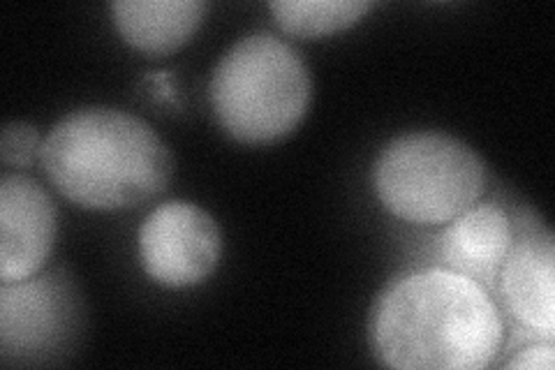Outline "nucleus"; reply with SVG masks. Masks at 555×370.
<instances>
[{
	"label": "nucleus",
	"mask_w": 555,
	"mask_h": 370,
	"mask_svg": "<svg viewBox=\"0 0 555 370\" xmlns=\"http://www.w3.org/2000/svg\"><path fill=\"white\" fill-rule=\"evenodd\" d=\"M377 357L403 370H481L502 345V320L477 280L449 269L412 273L375 310Z\"/></svg>",
	"instance_id": "f257e3e1"
},
{
	"label": "nucleus",
	"mask_w": 555,
	"mask_h": 370,
	"mask_svg": "<svg viewBox=\"0 0 555 370\" xmlns=\"http://www.w3.org/2000/svg\"><path fill=\"white\" fill-rule=\"evenodd\" d=\"M500 288L516 320L553 341L555 331V243L548 229L520 234L500 267Z\"/></svg>",
	"instance_id": "6e6552de"
},
{
	"label": "nucleus",
	"mask_w": 555,
	"mask_h": 370,
	"mask_svg": "<svg viewBox=\"0 0 555 370\" xmlns=\"http://www.w3.org/2000/svg\"><path fill=\"white\" fill-rule=\"evenodd\" d=\"M56 206L28 176L0 181V283H22L38 273L56 241Z\"/></svg>",
	"instance_id": "0eeeda50"
},
{
	"label": "nucleus",
	"mask_w": 555,
	"mask_h": 370,
	"mask_svg": "<svg viewBox=\"0 0 555 370\" xmlns=\"http://www.w3.org/2000/svg\"><path fill=\"white\" fill-rule=\"evenodd\" d=\"M375 192L393 216L414 225L451 222L473 208L486 186L481 157L442 132H410L382 149Z\"/></svg>",
	"instance_id": "20e7f679"
},
{
	"label": "nucleus",
	"mask_w": 555,
	"mask_h": 370,
	"mask_svg": "<svg viewBox=\"0 0 555 370\" xmlns=\"http://www.w3.org/2000/svg\"><path fill=\"white\" fill-rule=\"evenodd\" d=\"M81 327V298L61 271L0 290V349L5 363L59 359L75 347Z\"/></svg>",
	"instance_id": "39448f33"
},
{
	"label": "nucleus",
	"mask_w": 555,
	"mask_h": 370,
	"mask_svg": "<svg viewBox=\"0 0 555 370\" xmlns=\"http://www.w3.org/2000/svg\"><path fill=\"white\" fill-rule=\"evenodd\" d=\"M220 253V229L197 204L167 202L139 229L142 267L165 288L202 283L218 267Z\"/></svg>",
	"instance_id": "423d86ee"
},
{
	"label": "nucleus",
	"mask_w": 555,
	"mask_h": 370,
	"mask_svg": "<svg viewBox=\"0 0 555 370\" xmlns=\"http://www.w3.org/2000/svg\"><path fill=\"white\" fill-rule=\"evenodd\" d=\"M278 26L292 35L318 38L354 26L371 3L363 0H273L269 5Z\"/></svg>",
	"instance_id": "9b49d317"
},
{
	"label": "nucleus",
	"mask_w": 555,
	"mask_h": 370,
	"mask_svg": "<svg viewBox=\"0 0 555 370\" xmlns=\"http://www.w3.org/2000/svg\"><path fill=\"white\" fill-rule=\"evenodd\" d=\"M211 107L238 142L269 144L299 126L310 102L304 59L273 33L238 40L211 77Z\"/></svg>",
	"instance_id": "7ed1b4c3"
},
{
	"label": "nucleus",
	"mask_w": 555,
	"mask_h": 370,
	"mask_svg": "<svg viewBox=\"0 0 555 370\" xmlns=\"http://www.w3.org/2000/svg\"><path fill=\"white\" fill-rule=\"evenodd\" d=\"M206 10L202 0H118L112 5L118 33L146 54H169L185 44Z\"/></svg>",
	"instance_id": "9d476101"
},
{
	"label": "nucleus",
	"mask_w": 555,
	"mask_h": 370,
	"mask_svg": "<svg viewBox=\"0 0 555 370\" xmlns=\"http://www.w3.org/2000/svg\"><path fill=\"white\" fill-rule=\"evenodd\" d=\"M555 363V347L553 341H544V343H534L526 349H520V355H516L514 359L507 361V368L514 370H553Z\"/></svg>",
	"instance_id": "ddd939ff"
},
{
	"label": "nucleus",
	"mask_w": 555,
	"mask_h": 370,
	"mask_svg": "<svg viewBox=\"0 0 555 370\" xmlns=\"http://www.w3.org/2000/svg\"><path fill=\"white\" fill-rule=\"evenodd\" d=\"M42 139L30 123L12 120L0 135V155L3 163L12 167H30L38 155H42Z\"/></svg>",
	"instance_id": "f8f14e48"
},
{
	"label": "nucleus",
	"mask_w": 555,
	"mask_h": 370,
	"mask_svg": "<svg viewBox=\"0 0 555 370\" xmlns=\"http://www.w3.org/2000/svg\"><path fill=\"white\" fill-rule=\"evenodd\" d=\"M40 161L65 200L93 210L153 200L173 171L169 149L149 123L109 107L67 114L47 135Z\"/></svg>",
	"instance_id": "f03ea898"
},
{
	"label": "nucleus",
	"mask_w": 555,
	"mask_h": 370,
	"mask_svg": "<svg viewBox=\"0 0 555 370\" xmlns=\"http://www.w3.org/2000/svg\"><path fill=\"white\" fill-rule=\"evenodd\" d=\"M512 243L514 232L505 210L483 204L454 218L442 232L438 251L449 271L493 283Z\"/></svg>",
	"instance_id": "1a4fd4ad"
}]
</instances>
